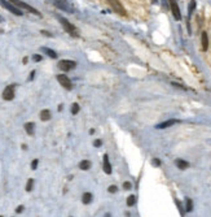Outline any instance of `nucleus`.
<instances>
[{"label": "nucleus", "instance_id": "nucleus-16", "mask_svg": "<svg viewBox=\"0 0 211 217\" xmlns=\"http://www.w3.org/2000/svg\"><path fill=\"white\" fill-rule=\"evenodd\" d=\"M34 128H35L34 122H27V124H25V130H26V133H27L28 135H32V134H34Z\"/></svg>", "mask_w": 211, "mask_h": 217}, {"label": "nucleus", "instance_id": "nucleus-20", "mask_svg": "<svg viewBox=\"0 0 211 217\" xmlns=\"http://www.w3.org/2000/svg\"><path fill=\"white\" fill-rule=\"evenodd\" d=\"M192 209H193V202L190 199H186L185 200V211L186 212H192Z\"/></svg>", "mask_w": 211, "mask_h": 217}, {"label": "nucleus", "instance_id": "nucleus-24", "mask_svg": "<svg viewBox=\"0 0 211 217\" xmlns=\"http://www.w3.org/2000/svg\"><path fill=\"white\" fill-rule=\"evenodd\" d=\"M107 191H109V192H111V194H114V192H117V191H118V187L113 185V186H110L109 188H107Z\"/></svg>", "mask_w": 211, "mask_h": 217}, {"label": "nucleus", "instance_id": "nucleus-34", "mask_svg": "<svg viewBox=\"0 0 211 217\" xmlns=\"http://www.w3.org/2000/svg\"><path fill=\"white\" fill-rule=\"evenodd\" d=\"M158 1V0H152V3H157Z\"/></svg>", "mask_w": 211, "mask_h": 217}, {"label": "nucleus", "instance_id": "nucleus-17", "mask_svg": "<svg viewBox=\"0 0 211 217\" xmlns=\"http://www.w3.org/2000/svg\"><path fill=\"white\" fill-rule=\"evenodd\" d=\"M91 200H92V194L91 192H84L83 196H82V202L83 204H89Z\"/></svg>", "mask_w": 211, "mask_h": 217}, {"label": "nucleus", "instance_id": "nucleus-26", "mask_svg": "<svg viewBox=\"0 0 211 217\" xmlns=\"http://www.w3.org/2000/svg\"><path fill=\"white\" fill-rule=\"evenodd\" d=\"M32 60L35 61V62H39V61H42V56L40 55H34L32 56Z\"/></svg>", "mask_w": 211, "mask_h": 217}, {"label": "nucleus", "instance_id": "nucleus-25", "mask_svg": "<svg viewBox=\"0 0 211 217\" xmlns=\"http://www.w3.org/2000/svg\"><path fill=\"white\" fill-rule=\"evenodd\" d=\"M131 187H132L131 182H124V183H123V188H124V190H131Z\"/></svg>", "mask_w": 211, "mask_h": 217}, {"label": "nucleus", "instance_id": "nucleus-8", "mask_svg": "<svg viewBox=\"0 0 211 217\" xmlns=\"http://www.w3.org/2000/svg\"><path fill=\"white\" fill-rule=\"evenodd\" d=\"M170 1V8H171V12H172L174 17H175V20H181V12H180V8H179V5L178 3L175 1V0H168Z\"/></svg>", "mask_w": 211, "mask_h": 217}, {"label": "nucleus", "instance_id": "nucleus-5", "mask_svg": "<svg viewBox=\"0 0 211 217\" xmlns=\"http://www.w3.org/2000/svg\"><path fill=\"white\" fill-rule=\"evenodd\" d=\"M0 5H1L3 8L8 9L9 12H12L13 14H17V16H22V10L20 8H17L16 5H13L12 3L7 1V0H0Z\"/></svg>", "mask_w": 211, "mask_h": 217}, {"label": "nucleus", "instance_id": "nucleus-11", "mask_svg": "<svg viewBox=\"0 0 211 217\" xmlns=\"http://www.w3.org/2000/svg\"><path fill=\"white\" fill-rule=\"evenodd\" d=\"M178 122V120H167V121H164V122H162V124H158L157 125V129H166V128H170V126H172L174 124H176Z\"/></svg>", "mask_w": 211, "mask_h": 217}, {"label": "nucleus", "instance_id": "nucleus-9", "mask_svg": "<svg viewBox=\"0 0 211 217\" xmlns=\"http://www.w3.org/2000/svg\"><path fill=\"white\" fill-rule=\"evenodd\" d=\"M57 81H58L61 83V86L65 87L66 90H71V87H73L71 81L69 79V77L65 76V74H60V76H57Z\"/></svg>", "mask_w": 211, "mask_h": 217}, {"label": "nucleus", "instance_id": "nucleus-31", "mask_svg": "<svg viewBox=\"0 0 211 217\" xmlns=\"http://www.w3.org/2000/svg\"><path fill=\"white\" fill-rule=\"evenodd\" d=\"M22 211H24V207H22V205H20V207H18V208L16 209V212H17V213H21Z\"/></svg>", "mask_w": 211, "mask_h": 217}, {"label": "nucleus", "instance_id": "nucleus-18", "mask_svg": "<svg viewBox=\"0 0 211 217\" xmlns=\"http://www.w3.org/2000/svg\"><path fill=\"white\" fill-rule=\"evenodd\" d=\"M42 49H43L44 52H45V53H47V55L49 56L51 59H57V53L54 52L53 49H51V48H47V47H43Z\"/></svg>", "mask_w": 211, "mask_h": 217}, {"label": "nucleus", "instance_id": "nucleus-30", "mask_svg": "<svg viewBox=\"0 0 211 217\" xmlns=\"http://www.w3.org/2000/svg\"><path fill=\"white\" fill-rule=\"evenodd\" d=\"M34 77H35V70H32V72L30 73V77H28V81H32V79H34Z\"/></svg>", "mask_w": 211, "mask_h": 217}, {"label": "nucleus", "instance_id": "nucleus-13", "mask_svg": "<svg viewBox=\"0 0 211 217\" xmlns=\"http://www.w3.org/2000/svg\"><path fill=\"white\" fill-rule=\"evenodd\" d=\"M202 49L203 51H207V48H209V38H207V33H202Z\"/></svg>", "mask_w": 211, "mask_h": 217}, {"label": "nucleus", "instance_id": "nucleus-12", "mask_svg": "<svg viewBox=\"0 0 211 217\" xmlns=\"http://www.w3.org/2000/svg\"><path fill=\"white\" fill-rule=\"evenodd\" d=\"M175 164H176V167H178L179 169H181V170H184V169H186L188 167H189V163L185 161V160H181V159H178L175 161Z\"/></svg>", "mask_w": 211, "mask_h": 217}, {"label": "nucleus", "instance_id": "nucleus-4", "mask_svg": "<svg viewBox=\"0 0 211 217\" xmlns=\"http://www.w3.org/2000/svg\"><path fill=\"white\" fill-rule=\"evenodd\" d=\"M57 18H58V21L61 22V25L64 26L65 31H67L69 34H71V35H74V37H78V34L75 31V26H74L73 24H70L66 18H64V17H61V16H57Z\"/></svg>", "mask_w": 211, "mask_h": 217}, {"label": "nucleus", "instance_id": "nucleus-6", "mask_svg": "<svg viewBox=\"0 0 211 217\" xmlns=\"http://www.w3.org/2000/svg\"><path fill=\"white\" fill-rule=\"evenodd\" d=\"M75 66H77V62L73 60H61L58 62V68L64 72H69V70L74 69Z\"/></svg>", "mask_w": 211, "mask_h": 217}, {"label": "nucleus", "instance_id": "nucleus-29", "mask_svg": "<svg viewBox=\"0 0 211 217\" xmlns=\"http://www.w3.org/2000/svg\"><path fill=\"white\" fill-rule=\"evenodd\" d=\"M101 144H102V140H100V139H97V140L93 142V146H95V147H100Z\"/></svg>", "mask_w": 211, "mask_h": 217}, {"label": "nucleus", "instance_id": "nucleus-27", "mask_svg": "<svg viewBox=\"0 0 211 217\" xmlns=\"http://www.w3.org/2000/svg\"><path fill=\"white\" fill-rule=\"evenodd\" d=\"M153 165H154V167H159V165H161V160H159V159H153Z\"/></svg>", "mask_w": 211, "mask_h": 217}, {"label": "nucleus", "instance_id": "nucleus-1", "mask_svg": "<svg viewBox=\"0 0 211 217\" xmlns=\"http://www.w3.org/2000/svg\"><path fill=\"white\" fill-rule=\"evenodd\" d=\"M51 3L61 10H65V12H69V13L74 12V8L71 7V4L67 0H51Z\"/></svg>", "mask_w": 211, "mask_h": 217}, {"label": "nucleus", "instance_id": "nucleus-23", "mask_svg": "<svg viewBox=\"0 0 211 217\" xmlns=\"http://www.w3.org/2000/svg\"><path fill=\"white\" fill-rule=\"evenodd\" d=\"M32 186H34V179L30 178L27 181V185H26V191H31L32 190Z\"/></svg>", "mask_w": 211, "mask_h": 217}, {"label": "nucleus", "instance_id": "nucleus-7", "mask_svg": "<svg viewBox=\"0 0 211 217\" xmlns=\"http://www.w3.org/2000/svg\"><path fill=\"white\" fill-rule=\"evenodd\" d=\"M14 88H16L14 85H9V86L5 87V90L3 91V99L8 100V101L13 100V98H14Z\"/></svg>", "mask_w": 211, "mask_h": 217}, {"label": "nucleus", "instance_id": "nucleus-2", "mask_svg": "<svg viewBox=\"0 0 211 217\" xmlns=\"http://www.w3.org/2000/svg\"><path fill=\"white\" fill-rule=\"evenodd\" d=\"M9 1L12 3L13 5H16L17 8H22V9H25V10H27V12H30V13L38 14V16H42L39 10H36L35 8H32L31 5H28V4H26V3H24V1H21V0H9Z\"/></svg>", "mask_w": 211, "mask_h": 217}, {"label": "nucleus", "instance_id": "nucleus-33", "mask_svg": "<svg viewBox=\"0 0 211 217\" xmlns=\"http://www.w3.org/2000/svg\"><path fill=\"white\" fill-rule=\"evenodd\" d=\"M22 62H24V64H26V62H27V57H24V61H22Z\"/></svg>", "mask_w": 211, "mask_h": 217}, {"label": "nucleus", "instance_id": "nucleus-14", "mask_svg": "<svg viewBox=\"0 0 211 217\" xmlns=\"http://www.w3.org/2000/svg\"><path fill=\"white\" fill-rule=\"evenodd\" d=\"M196 5H197L196 0H190V3H189V8H188V18H190V17H192L193 12H194V9H196Z\"/></svg>", "mask_w": 211, "mask_h": 217}, {"label": "nucleus", "instance_id": "nucleus-3", "mask_svg": "<svg viewBox=\"0 0 211 217\" xmlns=\"http://www.w3.org/2000/svg\"><path fill=\"white\" fill-rule=\"evenodd\" d=\"M107 3H109V5L111 7V9L115 13L121 14V16H126L127 14L126 9H124V7L122 5V3L119 1V0H107Z\"/></svg>", "mask_w": 211, "mask_h": 217}, {"label": "nucleus", "instance_id": "nucleus-19", "mask_svg": "<svg viewBox=\"0 0 211 217\" xmlns=\"http://www.w3.org/2000/svg\"><path fill=\"white\" fill-rule=\"evenodd\" d=\"M79 168H80L82 170H88L91 168V161H88V160H83V161L79 163Z\"/></svg>", "mask_w": 211, "mask_h": 217}, {"label": "nucleus", "instance_id": "nucleus-22", "mask_svg": "<svg viewBox=\"0 0 211 217\" xmlns=\"http://www.w3.org/2000/svg\"><path fill=\"white\" fill-rule=\"evenodd\" d=\"M78 112H79V104L78 103H74L71 105V113L73 115H78Z\"/></svg>", "mask_w": 211, "mask_h": 217}, {"label": "nucleus", "instance_id": "nucleus-15", "mask_svg": "<svg viewBox=\"0 0 211 217\" xmlns=\"http://www.w3.org/2000/svg\"><path fill=\"white\" fill-rule=\"evenodd\" d=\"M51 118V112L49 109H43L40 112V120L42 121H48V120Z\"/></svg>", "mask_w": 211, "mask_h": 217}, {"label": "nucleus", "instance_id": "nucleus-21", "mask_svg": "<svg viewBox=\"0 0 211 217\" xmlns=\"http://www.w3.org/2000/svg\"><path fill=\"white\" fill-rule=\"evenodd\" d=\"M135 203H136V196H135V195H130V196L127 198V205L132 207Z\"/></svg>", "mask_w": 211, "mask_h": 217}, {"label": "nucleus", "instance_id": "nucleus-10", "mask_svg": "<svg viewBox=\"0 0 211 217\" xmlns=\"http://www.w3.org/2000/svg\"><path fill=\"white\" fill-rule=\"evenodd\" d=\"M102 169L106 174H111V165L109 163V156L107 155H104V167H102Z\"/></svg>", "mask_w": 211, "mask_h": 217}, {"label": "nucleus", "instance_id": "nucleus-28", "mask_svg": "<svg viewBox=\"0 0 211 217\" xmlns=\"http://www.w3.org/2000/svg\"><path fill=\"white\" fill-rule=\"evenodd\" d=\"M38 160H32V163H31V169H34V170H35L36 168H38Z\"/></svg>", "mask_w": 211, "mask_h": 217}, {"label": "nucleus", "instance_id": "nucleus-32", "mask_svg": "<svg viewBox=\"0 0 211 217\" xmlns=\"http://www.w3.org/2000/svg\"><path fill=\"white\" fill-rule=\"evenodd\" d=\"M42 34H44V35H48V37H52V34H51V33H48V31H42Z\"/></svg>", "mask_w": 211, "mask_h": 217}]
</instances>
